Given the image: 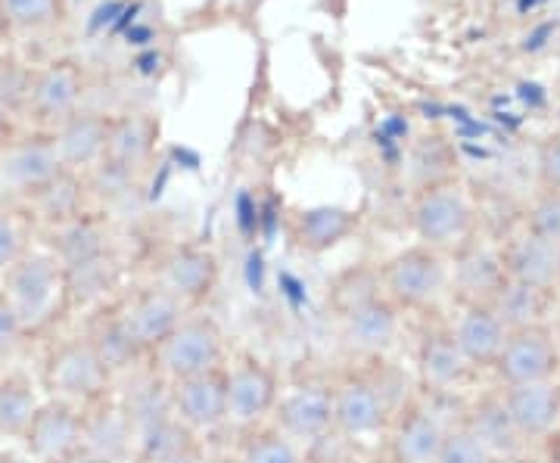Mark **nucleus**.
Masks as SVG:
<instances>
[{
    "label": "nucleus",
    "instance_id": "f257e3e1",
    "mask_svg": "<svg viewBox=\"0 0 560 463\" xmlns=\"http://www.w3.org/2000/svg\"><path fill=\"white\" fill-rule=\"evenodd\" d=\"M334 383V442L359 451V444H381L399 404L411 389L389 361H352Z\"/></svg>",
    "mask_w": 560,
    "mask_h": 463
},
{
    "label": "nucleus",
    "instance_id": "f03ea898",
    "mask_svg": "<svg viewBox=\"0 0 560 463\" xmlns=\"http://www.w3.org/2000/svg\"><path fill=\"white\" fill-rule=\"evenodd\" d=\"M405 218L415 242L445 252L448 259L470 246L477 234V205L455 178L411 190Z\"/></svg>",
    "mask_w": 560,
    "mask_h": 463
},
{
    "label": "nucleus",
    "instance_id": "7ed1b4c3",
    "mask_svg": "<svg viewBox=\"0 0 560 463\" xmlns=\"http://www.w3.org/2000/svg\"><path fill=\"white\" fill-rule=\"evenodd\" d=\"M0 289L7 293V299L13 305L25 336L47 330L60 314L72 308L66 271H62L60 259L50 252V246L47 249H28L20 262L3 274Z\"/></svg>",
    "mask_w": 560,
    "mask_h": 463
},
{
    "label": "nucleus",
    "instance_id": "20e7f679",
    "mask_svg": "<svg viewBox=\"0 0 560 463\" xmlns=\"http://www.w3.org/2000/svg\"><path fill=\"white\" fill-rule=\"evenodd\" d=\"M383 299L401 314H430L452 293V259L423 242H411L381 264Z\"/></svg>",
    "mask_w": 560,
    "mask_h": 463
},
{
    "label": "nucleus",
    "instance_id": "39448f33",
    "mask_svg": "<svg viewBox=\"0 0 560 463\" xmlns=\"http://www.w3.org/2000/svg\"><path fill=\"white\" fill-rule=\"evenodd\" d=\"M228 358H231V345L221 321L206 308H197L150 352L147 367L160 373L165 383H178L187 377L221 370Z\"/></svg>",
    "mask_w": 560,
    "mask_h": 463
},
{
    "label": "nucleus",
    "instance_id": "423d86ee",
    "mask_svg": "<svg viewBox=\"0 0 560 463\" xmlns=\"http://www.w3.org/2000/svg\"><path fill=\"white\" fill-rule=\"evenodd\" d=\"M40 383L47 389V399H62L79 407H88L116 392L113 373L103 367L101 355L94 352L84 333L50 343L40 364Z\"/></svg>",
    "mask_w": 560,
    "mask_h": 463
},
{
    "label": "nucleus",
    "instance_id": "0eeeda50",
    "mask_svg": "<svg viewBox=\"0 0 560 463\" xmlns=\"http://www.w3.org/2000/svg\"><path fill=\"white\" fill-rule=\"evenodd\" d=\"M228 383V429L241 436L246 429L271 424L280 399V373L256 352H237L224 364Z\"/></svg>",
    "mask_w": 560,
    "mask_h": 463
},
{
    "label": "nucleus",
    "instance_id": "6e6552de",
    "mask_svg": "<svg viewBox=\"0 0 560 463\" xmlns=\"http://www.w3.org/2000/svg\"><path fill=\"white\" fill-rule=\"evenodd\" d=\"M84 94H88V72L79 60L57 57L40 62L32 69L22 119L32 121L35 131L50 134L62 121L84 109Z\"/></svg>",
    "mask_w": 560,
    "mask_h": 463
},
{
    "label": "nucleus",
    "instance_id": "1a4fd4ad",
    "mask_svg": "<svg viewBox=\"0 0 560 463\" xmlns=\"http://www.w3.org/2000/svg\"><path fill=\"white\" fill-rule=\"evenodd\" d=\"M440 399L408 392V399L399 404L393 424L386 429L381 442V454L386 463H436L445 432L455 420H445L440 414Z\"/></svg>",
    "mask_w": 560,
    "mask_h": 463
},
{
    "label": "nucleus",
    "instance_id": "9d476101",
    "mask_svg": "<svg viewBox=\"0 0 560 463\" xmlns=\"http://www.w3.org/2000/svg\"><path fill=\"white\" fill-rule=\"evenodd\" d=\"M62 171L66 168L54 150L50 134L44 131L16 134L0 150V202L25 205L47 183L57 181Z\"/></svg>",
    "mask_w": 560,
    "mask_h": 463
},
{
    "label": "nucleus",
    "instance_id": "9b49d317",
    "mask_svg": "<svg viewBox=\"0 0 560 463\" xmlns=\"http://www.w3.org/2000/svg\"><path fill=\"white\" fill-rule=\"evenodd\" d=\"M271 424L305 451L334 442V383L330 380H300L280 389Z\"/></svg>",
    "mask_w": 560,
    "mask_h": 463
},
{
    "label": "nucleus",
    "instance_id": "f8f14e48",
    "mask_svg": "<svg viewBox=\"0 0 560 463\" xmlns=\"http://www.w3.org/2000/svg\"><path fill=\"white\" fill-rule=\"evenodd\" d=\"M150 281H156L172 296H178L190 311L206 308L221 283L219 252L206 242H172L165 252L156 256Z\"/></svg>",
    "mask_w": 560,
    "mask_h": 463
},
{
    "label": "nucleus",
    "instance_id": "ddd939ff",
    "mask_svg": "<svg viewBox=\"0 0 560 463\" xmlns=\"http://www.w3.org/2000/svg\"><path fill=\"white\" fill-rule=\"evenodd\" d=\"M116 308L128 333L135 336V343L147 352V361H150V352L190 314V308L180 302L178 296H172L165 286L150 277L116 296Z\"/></svg>",
    "mask_w": 560,
    "mask_h": 463
},
{
    "label": "nucleus",
    "instance_id": "4468645a",
    "mask_svg": "<svg viewBox=\"0 0 560 463\" xmlns=\"http://www.w3.org/2000/svg\"><path fill=\"white\" fill-rule=\"evenodd\" d=\"M405 314L383 296L355 305L337 318L342 352L349 361H383L401 340Z\"/></svg>",
    "mask_w": 560,
    "mask_h": 463
},
{
    "label": "nucleus",
    "instance_id": "2eb2a0df",
    "mask_svg": "<svg viewBox=\"0 0 560 463\" xmlns=\"http://www.w3.org/2000/svg\"><path fill=\"white\" fill-rule=\"evenodd\" d=\"M81 451L101 463H135L138 432L121 404L119 392L81 407Z\"/></svg>",
    "mask_w": 560,
    "mask_h": 463
},
{
    "label": "nucleus",
    "instance_id": "dca6fc26",
    "mask_svg": "<svg viewBox=\"0 0 560 463\" xmlns=\"http://www.w3.org/2000/svg\"><path fill=\"white\" fill-rule=\"evenodd\" d=\"M168 395H172L175 417L202 442L228 429L224 367L200 373V377H187V380H178V383H168Z\"/></svg>",
    "mask_w": 560,
    "mask_h": 463
},
{
    "label": "nucleus",
    "instance_id": "f3484780",
    "mask_svg": "<svg viewBox=\"0 0 560 463\" xmlns=\"http://www.w3.org/2000/svg\"><path fill=\"white\" fill-rule=\"evenodd\" d=\"M492 370L499 373L501 385L551 383L560 370L558 343L545 330V323L511 330Z\"/></svg>",
    "mask_w": 560,
    "mask_h": 463
},
{
    "label": "nucleus",
    "instance_id": "a211bd4d",
    "mask_svg": "<svg viewBox=\"0 0 560 463\" xmlns=\"http://www.w3.org/2000/svg\"><path fill=\"white\" fill-rule=\"evenodd\" d=\"M415 373L423 395L452 399L474 377V367L460 355L448 327H427L415 345Z\"/></svg>",
    "mask_w": 560,
    "mask_h": 463
},
{
    "label": "nucleus",
    "instance_id": "6ab92c4d",
    "mask_svg": "<svg viewBox=\"0 0 560 463\" xmlns=\"http://www.w3.org/2000/svg\"><path fill=\"white\" fill-rule=\"evenodd\" d=\"M153 153H156V124H153V119H147L140 112L113 116L106 153H103V162L94 171L135 183L150 168Z\"/></svg>",
    "mask_w": 560,
    "mask_h": 463
},
{
    "label": "nucleus",
    "instance_id": "aec40b11",
    "mask_svg": "<svg viewBox=\"0 0 560 463\" xmlns=\"http://www.w3.org/2000/svg\"><path fill=\"white\" fill-rule=\"evenodd\" d=\"M22 442L40 463H60L81 451V407L62 399H44Z\"/></svg>",
    "mask_w": 560,
    "mask_h": 463
},
{
    "label": "nucleus",
    "instance_id": "412c9836",
    "mask_svg": "<svg viewBox=\"0 0 560 463\" xmlns=\"http://www.w3.org/2000/svg\"><path fill=\"white\" fill-rule=\"evenodd\" d=\"M84 336L91 340L94 352L101 355L103 367L113 373L116 385L128 380L131 373H138L147 367V352L135 343V336L128 333V327L121 321L116 299L113 302L94 308L91 321L84 327Z\"/></svg>",
    "mask_w": 560,
    "mask_h": 463
},
{
    "label": "nucleus",
    "instance_id": "4be33fe9",
    "mask_svg": "<svg viewBox=\"0 0 560 463\" xmlns=\"http://www.w3.org/2000/svg\"><path fill=\"white\" fill-rule=\"evenodd\" d=\"M113 116L81 109L72 119H66L60 128L50 131L54 150L60 156L62 168L72 175H91L103 162L106 153V138H109Z\"/></svg>",
    "mask_w": 560,
    "mask_h": 463
},
{
    "label": "nucleus",
    "instance_id": "5701e85b",
    "mask_svg": "<svg viewBox=\"0 0 560 463\" xmlns=\"http://www.w3.org/2000/svg\"><path fill=\"white\" fill-rule=\"evenodd\" d=\"M501 402L508 407L511 424L517 426L523 442L551 439L560 424V385L523 383L501 385Z\"/></svg>",
    "mask_w": 560,
    "mask_h": 463
},
{
    "label": "nucleus",
    "instance_id": "b1692460",
    "mask_svg": "<svg viewBox=\"0 0 560 463\" xmlns=\"http://www.w3.org/2000/svg\"><path fill=\"white\" fill-rule=\"evenodd\" d=\"M501 262H504V274L508 281L533 286L539 293H555L560 286V246L558 242L541 240L521 230L514 240L504 242L501 249Z\"/></svg>",
    "mask_w": 560,
    "mask_h": 463
},
{
    "label": "nucleus",
    "instance_id": "393cba45",
    "mask_svg": "<svg viewBox=\"0 0 560 463\" xmlns=\"http://www.w3.org/2000/svg\"><path fill=\"white\" fill-rule=\"evenodd\" d=\"M448 330H452V340L458 343L460 355L470 361L474 370L495 367L508 340V330L489 305H460Z\"/></svg>",
    "mask_w": 560,
    "mask_h": 463
},
{
    "label": "nucleus",
    "instance_id": "a878e982",
    "mask_svg": "<svg viewBox=\"0 0 560 463\" xmlns=\"http://www.w3.org/2000/svg\"><path fill=\"white\" fill-rule=\"evenodd\" d=\"M452 259V296H458L460 305H489L508 281L501 252L482 249L477 242L464 246Z\"/></svg>",
    "mask_w": 560,
    "mask_h": 463
},
{
    "label": "nucleus",
    "instance_id": "bb28decb",
    "mask_svg": "<svg viewBox=\"0 0 560 463\" xmlns=\"http://www.w3.org/2000/svg\"><path fill=\"white\" fill-rule=\"evenodd\" d=\"M355 230H359V212H349L340 205H312V209H300L290 218V240L308 256L337 249Z\"/></svg>",
    "mask_w": 560,
    "mask_h": 463
},
{
    "label": "nucleus",
    "instance_id": "cd10ccee",
    "mask_svg": "<svg viewBox=\"0 0 560 463\" xmlns=\"http://www.w3.org/2000/svg\"><path fill=\"white\" fill-rule=\"evenodd\" d=\"M88 190H91V183H88L84 175L62 171L57 181L47 183L38 197H32V200L25 202V205H20V209H25V215H28L32 222L47 224L50 230H57L62 224L75 222L81 215H88Z\"/></svg>",
    "mask_w": 560,
    "mask_h": 463
},
{
    "label": "nucleus",
    "instance_id": "c85d7f7f",
    "mask_svg": "<svg viewBox=\"0 0 560 463\" xmlns=\"http://www.w3.org/2000/svg\"><path fill=\"white\" fill-rule=\"evenodd\" d=\"M460 420L470 426L474 436L495 454V461L521 454V448L526 444L521 439V432H517V426L511 424V417H508V407L501 402V392L477 399L460 414Z\"/></svg>",
    "mask_w": 560,
    "mask_h": 463
},
{
    "label": "nucleus",
    "instance_id": "c756f323",
    "mask_svg": "<svg viewBox=\"0 0 560 463\" xmlns=\"http://www.w3.org/2000/svg\"><path fill=\"white\" fill-rule=\"evenodd\" d=\"M234 454L241 463H312V451L283 436L275 424L241 432Z\"/></svg>",
    "mask_w": 560,
    "mask_h": 463
},
{
    "label": "nucleus",
    "instance_id": "7c9ffc66",
    "mask_svg": "<svg viewBox=\"0 0 560 463\" xmlns=\"http://www.w3.org/2000/svg\"><path fill=\"white\" fill-rule=\"evenodd\" d=\"M38 395L35 385L25 373H3L0 377V436L22 439L38 411Z\"/></svg>",
    "mask_w": 560,
    "mask_h": 463
},
{
    "label": "nucleus",
    "instance_id": "2f4dec72",
    "mask_svg": "<svg viewBox=\"0 0 560 463\" xmlns=\"http://www.w3.org/2000/svg\"><path fill=\"white\" fill-rule=\"evenodd\" d=\"M545 305H548V293H539V289L523 286V283L504 281V286L492 296L489 308L495 311V318L511 333V330H523V327H539L541 318H545Z\"/></svg>",
    "mask_w": 560,
    "mask_h": 463
},
{
    "label": "nucleus",
    "instance_id": "473e14b6",
    "mask_svg": "<svg viewBox=\"0 0 560 463\" xmlns=\"http://www.w3.org/2000/svg\"><path fill=\"white\" fill-rule=\"evenodd\" d=\"M377 296H383L381 268L377 264H355V268L334 277L330 289H327V305H330L334 318H340L349 308L371 302Z\"/></svg>",
    "mask_w": 560,
    "mask_h": 463
},
{
    "label": "nucleus",
    "instance_id": "72a5a7b5",
    "mask_svg": "<svg viewBox=\"0 0 560 463\" xmlns=\"http://www.w3.org/2000/svg\"><path fill=\"white\" fill-rule=\"evenodd\" d=\"M66 16V0H0V22L10 32H47Z\"/></svg>",
    "mask_w": 560,
    "mask_h": 463
},
{
    "label": "nucleus",
    "instance_id": "f704fd0d",
    "mask_svg": "<svg viewBox=\"0 0 560 463\" xmlns=\"http://www.w3.org/2000/svg\"><path fill=\"white\" fill-rule=\"evenodd\" d=\"M28 227H32V218L25 215V209L0 202V281L32 249L28 246Z\"/></svg>",
    "mask_w": 560,
    "mask_h": 463
},
{
    "label": "nucleus",
    "instance_id": "c9c22d12",
    "mask_svg": "<svg viewBox=\"0 0 560 463\" xmlns=\"http://www.w3.org/2000/svg\"><path fill=\"white\" fill-rule=\"evenodd\" d=\"M436 463H495V454L474 436V429L455 417V424L448 426L445 442L440 448Z\"/></svg>",
    "mask_w": 560,
    "mask_h": 463
},
{
    "label": "nucleus",
    "instance_id": "e433bc0d",
    "mask_svg": "<svg viewBox=\"0 0 560 463\" xmlns=\"http://www.w3.org/2000/svg\"><path fill=\"white\" fill-rule=\"evenodd\" d=\"M523 230L560 246V193H555V190H539L529 200V205H526Z\"/></svg>",
    "mask_w": 560,
    "mask_h": 463
},
{
    "label": "nucleus",
    "instance_id": "4c0bfd02",
    "mask_svg": "<svg viewBox=\"0 0 560 463\" xmlns=\"http://www.w3.org/2000/svg\"><path fill=\"white\" fill-rule=\"evenodd\" d=\"M536 178H539V190L560 193V131L541 138L536 146Z\"/></svg>",
    "mask_w": 560,
    "mask_h": 463
},
{
    "label": "nucleus",
    "instance_id": "58836bf2",
    "mask_svg": "<svg viewBox=\"0 0 560 463\" xmlns=\"http://www.w3.org/2000/svg\"><path fill=\"white\" fill-rule=\"evenodd\" d=\"M22 340H25V330H22L20 318L7 299V293L0 289V364L10 361L20 352Z\"/></svg>",
    "mask_w": 560,
    "mask_h": 463
},
{
    "label": "nucleus",
    "instance_id": "ea45409f",
    "mask_svg": "<svg viewBox=\"0 0 560 463\" xmlns=\"http://www.w3.org/2000/svg\"><path fill=\"white\" fill-rule=\"evenodd\" d=\"M20 134V124H16V116L0 103V150L7 146V143L13 141Z\"/></svg>",
    "mask_w": 560,
    "mask_h": 463
},
{
    "label": "nucleus",
    "instance_id": "a19ab883",
    "mask_svg": "<svg viewBox=\"0 0 560 463\" xmlns=\"http://www.w3.org/2000/svg\"><path fill=\"white\" fill-rule=\"evenodd\" d=\"M209 458V451H206V442L194 444V448H187V451H180V454H172V458H165L160 463H206Z\"/></svg>",
    "mask_w": 560,
    "mask_h": 463
},
{
    "label": "nucleus",
    "instance_id": "79ce46f5",
    "mask_svg": "<svg viewBox=\"0 0 560 463\" xmlns=\"http://www.w3.org/2000/svg\"><path fill=\"white\" fill-rule=\"evenodd\" d=\"M327 463H374V461H368V458H361L359 451H349V448H346L342 454H337L334 461H327Z\"/></svg>",
    "mask_w": 560,
    "mask_h": 463
},
{
    "label": "nucleus",
    "instance_id": "37998d69",
    "mask_svg": "<svg viewBox=\"0 0 560 463\" xmlns=\"http://www.w3.org/2000/svg\"><path fill=\"white\" fill-rule=\"evenodd\" d=\"M206 463H241V461H237V454H234V451H212V454L206 458Z\"/></svg>",
    "mask_w": 560,
    "mask_h": 463
},
{
    "label": "nucleus",
    "instance_id": "c03bdc74",
    "mask_svg": "<svg viewBox=\"0 0 560 463\" xmlns=\"http://www.w3.org/2000/svg\"><path fill=\"white\" fill-rule=\"evenodd\" d=\"M60 463H101L97 458H91L88 451H75V454H69V458H62Z\"/></svg>",
    "mask_w": 560,
    "mask_h": 463
},
{
    "label": "nucleus",
    "instance_id": "a18cd8bd",
    "mask_svg": "<svg viewBox=\"0 0 560 463\" xmlns=\"http://www.w3.org/2000/svg\"><path fill=\"white\" fill-rule=\"evenodd\" d=\"M551 463H560V436L551 442Z\"/></svg>",
    "mask_w": 560,
    "mask_h": 463
}]
</instances>
